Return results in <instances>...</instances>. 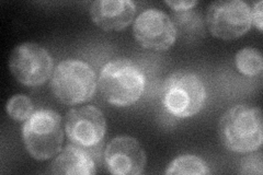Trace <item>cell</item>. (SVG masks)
Masks as SVG:
<instances>
[{
	"label": "cell",
	"mask_w": 263,
	"mask_h": 175,
	"mask_svg": "<svg viewBox=\"0 0 263 175\" xmlns=\"http://www.w3.org/2000/svg\"><path fill=\"white\" fill-rule=\"evenodd\" d=\"M146 78L141 66L128 58H115L106 63L99 77V88L108 103L126 107L143 95Z\"/></svg>",
	"instance_id": "cell-1"
},
{
	"label": "cell",
	"mask_w": 263,
	"mask_h": 175,
	"mask_svg": "<svg viewBox=\"0 0 263 175\" xmlns=\"http://www.w3.org/2000/svg\"><path fill=\"white\" fill-rule=\"evenodd\" d=\"M218 134L221 144L230 151H256L263 141L261 108L246 104L230 107L219 121Z\"/></svg>",
	"instance_id": "cell-2"
},
{
	"label": "cell",
	"mask_w": 263,
	"mask_h": 175,
	"mask_svg": "<svg viewBox=\"0 0 263 175\" xmlns=\"http://www.w3.org/2000/svg\"><path fill=\"white\" fill-rule=\"evenodd\" d=\"M22 137L32 158L39 161L51 159L62 151L64 141L62 118L53 110L41 108L24 123Z\"/></svg>",
	"instance_id": "cell-3"
},
{
	"label": "cell",
	"mask_w": 263,
	"mask_h": 175,
	"mask_svg": "<svg viewBox=\"0 0 263 175\" xmlns=\"http://www.w3.org/2000/svg\"><path fill=\"white\" fill-rule=\"evenodd\" d=\"M55 98L66 105L90 101L97 89V76L88 63L80 60H65L56 66L51 80Z\"/></svg>",
	"instance_id": "cell-4"
},
{
	"label": "cell",
	"mask_w": 263,
	"mask_h": 175,
	"mask_svg": "<svg viewBox=\"0 0 263 175\" xmlns=\"http://www.w3.org/2000/svg\"><path fill=\"white\" fill-rule=\"evenodd\" d=\"M205 101L206 89L195 72L180 70L172 72L164 80L162 103L176 118H191L202 110Z\"/></svg>",
	"instance_id": "cell-5"
},
{
	"label": "cell",
	"mask_w": 263,
	"mask_h": 175,
	"mask_svg": "<svg viewBox=\"0 0 263 175\" xmlns=\"http://www.w3.org/2000/svg\"><path fill=\"white\" fill-rule=\"evenodd\" d=\"M54 61L46 48L34 42H26L13 48L9 68L13 77L28 87H39L51 77Z\"/></svg>",
	"instance_id": "cell-6"
},
{
	"label": "cell",
	"mask_w": 263,
	"mask_h": 175,
	"mask_svg": "<svg viewBox=\"0 0 263 175\" xmlns=\"http://www.w3.org/2000/svg\"><path fill=\"white\" fill-rule=\"evenodd\" d=\"M206 24L214 37L236 40L251 28V8L241 0L212 3L206 12Z\"/></svg>",
	"instance_id": "cell-7"
},
{
	"label": "cell",
	"mask_w": 263,
	"mask_h": 175,
	"mask_svg": "<svg viewBox=\"0 0 263 175\" xmlns=\"http://www.w3.org/2000/svg\"><path fill=\"white\" fill-rule=\"evenodd\" d=\"M138 44L146 49L163 52L175 44L178 33L170 16L157 9H148L139 14L133 27Z\"/></svg>",
	"instance_id": "cell-8"
},
{
	"label": "cell",
	"mask_w": 263,
	"mask_h": 175,
	"mask_svg": "<svg viewBox=\"0 0 263 175\" xmlns=\"http://www.w3.org/2000/svg\"><path fill=\"white\" fill-rule=\"evenodd\" d=\"M65 132L70 143L84 148L100 144L106 132V120L98 107L71 108L65 116Z\"/></svg>",
	"instance_id": "cell-9"
},
{
	"label": "cell",
	"mask_w": 263,
	"mask_h": 175,
	"mask_svg": "<svg viewBox=\"0 0 263 175\" xmlns=\"http://www.w3.org/2000/svg\"><path fill=\"white\" fill-rule=\"evenodd\" d=\"M104 161L108 171L115 175H138L144 172L146 154L138 140L118 136L105 147Z\"/></svg>",
	"instance_id": "cell-10"
},
{
	"label": "cell",
	"mask_w": 263,
	"mask_h": 175,
	"mask_svg": "<svg viewBox=\"0 0 263 175\" xmlns=\"http://www.w3.org/2000/svg\"><path fill=\"white\" fill-rule=\"evenodd\" d=\"M136 5L130 0H96L90 7V16L104 31H121L133 22Z\"/></svg>",
	"instance_id": "cell-11"
},
{
	"label": "cell",
	"mask_w": 263,
	"mask_h": 175,
	"mask_svg": "<svg viewBox=\"0 0 263 175\" xmlns=\"http://www.w3.org/2000/svg\"><path fill=\"white\" fill-rule=\"evenodd\" d=\"M49 172L53 174L92 175L96 172V164L92 157L84 147L71 143L66 146L51 163Z\"/></svg>",
	"instance_id": "cell-12"
},
{
	"label": "cell",
	"mask_w": 263,
	"mask_h": 175,
	"mask_svg": "<svg viewBox=\"0 0 263 175\" xmlns=\"http://www.w3.org/2000/svg\"><path fill=\"white\" fill-rule=\"evenodd\" d=\"M236 67L240 73L248 77H256L262 73L263 60L259 49L245 47L236 54Z\"/></svg>",
	"instance_id": "cell-13"
},
{
	"label": "cell",
	"mask_w": 263,
	"mask_h": 175,
	"mask_svg": "<svg viewBox=\"0 0 263 175\" xmlns=\"http://www.w3.org/2000/svg\"><path fill=\"white\" fill-rule=\"evenodd\" d=\"M166 174H209L210 169L203 159L197 155L183 154L176 158L168 165Z\"/></svg>",
	"instance_id": "cell-14"
},
{
	"label": "cell",
	"mask_w": 263,
	"mask_h": 175,
	"mask_svg": "<svg viewBox=\"0 0 263 175\" xmlns=\"http://www.w3.org/2000/svg\"><path fill=\"white\" fill-rule=\"evenodd\" d=\"M172 22L178 35H204V23L200 13L191 10L176 12Z\"/></svg>",
	"instance_id": "cell-15"
},
{
	"label": "cell",
	"mask_w": 263,
	"mask_h": 175,
	"mask_svg": "<svg viewBox=\"0 0 263 175\" xmlns=\"http://www.w3.org/2000/svg\"><path fill=\"white\" fill-rule=\"evenodd\" d=\"M6 110L8 115L16 122L28 121L34 113V105L26 94H15L8 100Z\"/></svg>",
	"instance_id": "cell-16"
},
{
	"label": "cell",
	"mask_w": 263,
	"mask_h": 175,
	"mask_svg": "<svg viewBox=\"0 0 263 175\" xmlns=\"http://www.w3.org/2000/svg\"><path fill=\"white\" fill-rule=\"evenodd\" d=\"M241 173L262 174V154L261 152L252 153L241 161Z\"/></svg>",
	"instance_id": "cell-17"
},
{
	"label": "cell",
	"mask_w": 263,
	"mask_h": 175,
	"mask_svg": "<svg viewBox=\"0 0 263 175\" xmlns=\"http://www.w3.org/2000/svg\"><path fill=\"white\" fill-rule=\"evenodd\" d=\"M164 4L169 6L176 12H182L193 9L197 5V2L196 0H191V2H187V0H174V2H169V0H166Z\"/></svg>",
	"instance_id": "cell-18"
},
{
	"label": "cell",
	"mask_w": 263,
	"mask_h": 175,
	"mask_svg": "<svg viewBox=\"0 0 263 175\" xmlns=\"http://www.w3.org/2000/svg\"><path fill=\"white\" fill-rule=\"evenodd\" d=\"M262 2L254 3L251 9V20L259 31H262Z\"/></svg>",
	"instance_id": "cell-19"
}]
</instances>
